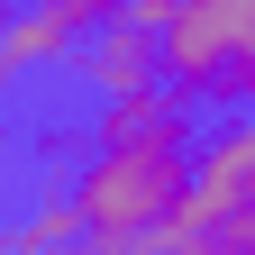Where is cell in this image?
Instances as JSON below:
<instances>
[{"label":"cell","mask_w":255,"mask_h":255,"mask_svg":"<svg viewBox=\"0 0 255 255\" xmlns=\"http://www.w3.org/2000/svg\"><path fill=\"white\" fill-rule=\"evenodd\" d=\"M191 191V146H91L64 201L82 210V237H155V219Z\"/></svg>","instance_id":"obj_1"},{"label":"cell","mask_w":255,"mask_h":255,"mask_svg":"<svg viewBox=\"0 0 255 255\" xmlns=\"http://www.w3.org/2000/svg\"><path fill=\"white\" fill-rule=\"evenodd\" d=\"M155 46H164V82L182 101H246L255 110V0H182Z\"/></svg>","instance_id":"obj_2"},{"label":"cell","mask_w":255,"mask_h":255,"mask_svg":"<svg viewBox=\"0 0 255 255\" xmlns=\"http://www.w3.org/2000/svg\"><path fill=\"white\" fill-rule=\"evenodd\" d=\"M237 219H255V110L228 119V128H210L201 155H191V191L155 219V255H173L191 237H210V228H237Z\"/></svg>","instance_id":"obj_3"},{"label":"cell","mask_w":255,"mask_h":255,"mask_svg":"<svg viewBox=\"0 0 255 255\" xmlns=\"http://www.w3.org/2000/svg\"><path fill=\"white\" fill-rule=\"evenodd\" d=\"M73 73L101 91V101H128V91H155V82H164V46H155V27H137V18H101L82 37Z\"/></svg>","instance_id":"obj_4"},{"label":"cell","mask_w":255,"mask_h":255,"mask_svg":"<svg viewBox=\"0 0 255 255\" xmlns=\"http://www.w3.org/2000/svg\"><path fill=\"white\" fill-rule=\"evenodd\" d=\"M91 27L73 9H55V0H18L9 18H0V91H18L27 73H46V64H73Z\"/></svg>","instance_id":"obj_5"},{"label":"cell","mask_w":255,"mask_h":255,"mask_svg":"<svg viewBox=\"0 0 255 255\" xmlns=\"http://www.w3.org/2000/svg\"><path fill=\"white\" fill-rule=\"evenodd\" d=\"M91 146H191V101H182L173 82L128 91V101H101V119H91Z\"/></svg>","instance_id":"obj_6"},{"label":"cell","mask_w":255,"mask_h":255,"mask_svg":"<svg viewBox=\"0 0 255 255\" xmlns=\"http://www.w3.org/2000/svg\"><path fill=\"white\" fill-rule=\"evenodd\" d=\"M18 228V255H64V246H82V210L64 201V191H46L27 219H9Z\"/></svg>","instance_id":"obj_7"},{"label":"cell","mask_w":255,"mask_h":255,"mask_svg":"<svg viewBox=\"0 0 255 255\" xmlns=\"http://www.w3.org/2000/svg\"><path fill=\"white\" fill-rule=\"evenodd\" d=\"M173 255H255V219H237V228H210V237H191Z\"/></svg>","instance_id":"obj_8"},{"label":"cell","mask_w":255,"mask_h":255,"mask_svg":"<svg viewBox=\"0 0 255 255\" xmlns=\"http://www.w3.org/2000/svg\"><path fill=\"white\" fill-rule=\"evenodd\" d=\"M173 9H182V0H119V18H137V27H155V37L173 27Z\"/></svg>","instance_id":"obj_9"},{"label":"cell","mask_w":255,"mask_h":255,"mask_svg":"<svg viewBox=\"0 0 255 255\" xmlns=\"http://www.w3.org/2000/svg\"><path fill=\"white\" fill-rule=\"evenodd\" d=\"M55 9H73L82 27H101V18H119V0H55Z\"/></svg>","instance_id":"obj_10"},{"label":"cell","mask_w":255,"mask_h":255,"mask_svg":"<svg viewBox=\"0 0 255 255\" xmlns=\"http://www.w3.org/2000/svg\"><path fill=\"white\" fill-rule=\"evenodd\" d=\"M0 255H18V228H9V219H0Z\"/></svg>","instance_id":"obj_11"},{"label":"cell","mask_w":255,"mask_h":255,"mask_svg":"<svg viewBox=\"0 0 255 255\" xmlns=\"http://www.w3.org/2000/svg\"><path fill=\"white\" fill-rule=\"evenodd\" d=\"M64 255H101V246H91V237H82V246H64Z\"/></svg>","instance_id":"obj_12"}]
</instances>
